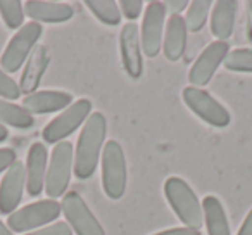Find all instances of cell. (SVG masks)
Instances as JSON below:
<instances>
[{
    "label": "cell",
    "instance_id": "cell-1",
    "mask_svg": "<svg viewBox=\"0 0 252 235\" xmlns=\"http://www.w3.org/2000/svg\"><path fill=\"white\" fill-rule=\"evenodd\" d=\"M105 134H107V121L102 112L90 114L83 125L78 144L74 149V166L73 171L80 180H88L95 175L98 159L104 151Z\"/></svg>",
    "mask_w": 252,
    "mask_h": 235
},
{
    "label": "cell",
    "instance_id": "cell-2",
    "mask_svg": "<svg viewBox=\"0 0 252 235\" xmlns=\"http://www.w3.org/2000/svg\"><path fill=\"white\" fill-rule=\"evenodd\" d=\"M164 196L176 218L187 228L199 230L204 223L202 202L197 199L193 189L180 176H169L164 182Z\"/></svg>",
    "mask_w": 252,
    "mask_h": 235
},
{
    "label": "cell",
    "instance_id": "cell-3",
    "mask_svg": "<svg viewBox=\"0 0 252 235\" xmlns=\"http://www.w3.org/2000/svg\"><path fill=\"white\" fill-rule=\"evenodd\" d=\"M128 183L126 156L118 140H109L102 151V189L111 201L125 196Z\"/></svg>",
    "mask_w": 252,
    "mask_h": 235
},
{
    "label": "cell",
    "instance_id": "cell-4",
    "mask_svg": "<svg viewBox=\"0 0 252 235\" xmlns=\"http://www.w3.org/2000/svg\"><path fill=\"white\" fill-rule=\"evenodd\" d=\"M42 33L43 28L38 23L32 21L23 25V28L18 30L16 35L9 40L4 54L0 57V69H4L7 74H12L21 69L23 64H26L28 57L32 56Z\"/></svg>",
    "mask_w": 252,
    "mask_h": 235
},
{
    "label": "cell",
    "instance_id": "cell-5",
    "mask_svg": "<svg viewBox=\"0 0 252 235\" xmlns=\"http://www.w3.org/2000/svg\"><path fill=\"white\" fill-rule=\"evenodd\" d=\"M74 166V149L73 144L67 140L56 144L50 156L49 168H47L45 176V194L49 199L56 201L57 197L64 196L69 187L71 171Z\"/></svg>",
    "mask_w": 252,
    "mask_h": 235
},
{
    "label": "cell",
    "instance_id": "cell-6",
    "mask_svg": "<svg viewBox=\"0 0 252 235\" xmlns=\"http://www.w3.org/2000/svg\"><path fill=\"white\" fill-rule=\"evenodd\" d=\"M61 213H63V209H61V202H57V201H36V202H32L9 214L7 227L12 230V234L14 232L23 234V232L36 230V228H43L45 225L56 221Z\"/></svg>",
    "mask_w": 252,
    "mask_h": 235
},
{
    "label": "cell",
    "instance_id": "cell-7",
    "mask_svg": "<svg viewBox=\"0 0 252 235\" xmlns=\"http://www.w3.org/2000/svg\"><path fill=\"white\" fill-rule=\"evenodd\" d=\"M182 97L187 107L195 116H199L204 123L214 128H226L231 123L230 111L204 88L187 87L183 88Z\"/></svg>",
    "mask_w": 252,
    "mask_h": 235
},
{
    "label": "cell",
    "instance_id": "cell-8",
    "mask_svg": "<svg viewBox=\"0 0 252 235\" xmlns=\"http://www.w3.org/2000/svg\"><path fill=\"white\" fill-rule=\"evenodd\" d=\"M92 107H94V104H92L90 99H78L76 102H73L69 107L64 109L56 120H52L43 128V140L47 144L64 142V138L69 137L71 134H74L90 118Z\"/></svg>",
    "mask_w": 252,
    "mask_h": 235
},
{
    "label": "cell",
    "instance_id": "cell-9",
    "mask_svg": "<svg viewBox=\"0 0 252 235\" xmlns=\"http://www.w3.org/2000/svg\"><path fill=\"white\" fill-rule=\"evenodd\" d=\"M61 209L66 216L67 225L76 235H105L104 227L97 220L85 199L78 192H66L61 202Z\"/></svg>",
    "mask_w": 252,
    "mask_h": 235
},
{
    "label": "cell",
    "instance_id": "cell-10",
    "mask_svg": "<svg viewBox=\"0 0 252 235\" xmlns=\"http://www.w3.org/2000/svg\"><path fill=\"white\" fill-rule=\"evenodd\" d=\"M166 4L164 2H149L145 9L144 21H142L140 30V42H142V52L147 57L154 59L162 50V38H164V28H166Z\"/></svg>",
    "mask_w": 252,
    "mask_h": 235
},
{
    "label": "cell",
    "instance_id": "cell-11",
    "mask_svg": "<svg viewBox=\"0 0 252 235\" xmlns=\"http://www.w3.org/2000/svg\"><path fill=\"white\" fill-rule=\"evenodd\" d=\"M228 54H230V45L228 42H216L209 43L206 49L202 50V54L199 56V59L193 63V66L189 71V81L190 87L202 88L213 80L214 73L218 71V67L221 64H224Z\"/></svg>",
    "mask_w": 252,
    "mask_h": 235
},
{
    "label": "cell",
    "instance_id": "cell-12",
    "mask_svg": "<svg viewBox=\"0 0 252 235\" xmlns=\"http://www.w3.org/2000/svg\"><path fill=\"white\" fill-rule=\"evenodd\" d=\"M119 52L123 69L131 80H138L144 74V57L140 45V30L135 23H126L119 33Z\"/></svg>",
    "mask_w": 252,
    "mask_h": 235
},
{
    "label": "cell",
    "instance_id": "cell-13",
    "mask_svg": "<svg viewBox=\"0 0 252 235\" xmlns=\"http://www.w3.org/2000/svg\"><path fill=\"white\" fill-rule=\"evenodd\" d=\"M26 189V168L21 161H16L5 171L0 182V214H12L23 199Z\"/></svg>",
    "mask_w": 252,
    "mask_h": 235
},
{
    "label": "cell",
    "instance_id": "cell-14",
    "mask_svg": "<svg viewBox=\"0 0 252 235\" xmlns=\"http://www.w3.org/2000/svg\"><path fill=\"white\" fill-rule=\"evenodd\" d=\"M26 190L30 197H38L45 189V176L49 168V152L42 142L32 144L26 156Z\"/></svg>",
    "mask_w": 252,
    "mask_h": 235
},
{
    "label": "cell",
    "instance_id": "cell-15",
    "mask_svg": "<svg viewBox=\"0 0 252 235\" xmlns=\"http://www.w3.org/2000/svg\"><path fill=\"white\" fill-rule=\"evenodd\" d=\"M25 14L33 23H47V25H59L73 18L74 11L71 5L63 2H49V0H30L25 4Z\"/></svg>",
    "mask_w": 252,
    "mask_h": 235
},
{
    "label": "cell",
    "instance_id": "cell-16",
    "mask_svg": "<svg viewBox=\"0 0 252 235\" xmlns=\"http://www.w3.org/2000/svg\"><path fill=\"white\" fill-rule=\"evenodd\" d=\"M73 104V95L64 90H40L23 101V107L30 114H50L67 109Z\"/></svg>",
    "mask_w": 252,
    "mask_h": 235
},
{
    "label": "cell",
    "instance_id": "cell-17",
    "mask_svg": "<svg viewBox=\"0 0 252 235\" xmlns=\"http://www.w3.org/2000/svg\"><path fill=\"white\" fill-rule=\"evenodd\" d=\"M49 63H50V57L47 49L43 45H36L33 49L32 56L26 61L25 71H23V76L19 80V90H21V94H26V97L35 94L43 74H45Z\"/></svg>",
    "mask_w": 252,
    "mask_h": 235
},
{
    "label": "cell",
    "instance_id": "cell-18",
    "mask_svg": "<svg viewBox=\"0 0 252 235\" xmlns=\"http://www.w3.org/2000/svg\"><path fill=\"white\" fill-rule=\"evenodd\" d=\"M238 2L235 0H218L211 9V33L221 42H226L235 30Z\"/></svg>",
    "mask_w": 252,
    "mask_h": 235
},
{
    "label": "cell",
    "instance_id": "cell-19",
    "mask_svg": "<svg viewBox=\"0 0 252 235\" xmlns=\"http://www.w3.org/2000/svg\"><path fill=\"white\" fill-rule=\"evenodd\" d=\"M187 30L185 18L182 16H169L166 23L164 38H162V54L168 61L175 63L183 56L187 47Z\"/></svg>",
    "mask_w": 252,
    "mask_h": 235
},
{
    "label": "cell",
    "instance_id": "cell-20",
    "mask_svg": "<svg viewBox=\"0 0 252 235\" xmlns=\"http://www.w3.org/2000/svg\"><path fill=\"white\" fill-rule=\"evenodd\" d=\"M204 223L207 235H231L230 221H228L224 206L216 196H206L202 201Z\"/></svg>",
    "mask_w": 252,
    "mask_h": 235
},
{
    "label": "cell",
    "instance_id": "cell-21",
    "mask_svg": "<svg viewBox=\"0 0 252 235\" xmlns=\"http://www.w3.org/2000/svg\"><path fill=\"white\" fill-rule=\"evenodd\" d=\"M0 125H9L19 130H28L35 125L33 116L23 105L0 99Z\"/></svg>",
    "mask_w": 252,
    "mask_h": 235
},
{
    "label": "cell",
    "instance_id": "cell-22",
    "mask_svg": "<svg viewBox=\"0 0 252 235\" xmlns=\"http://www.w3.org/2000/svg\"><path fill=\"white\" fill-rule=\"evenodd\" d=\"M88 11L105 26H118L121 23V11L114 0H87Z\"/></svg>",
    "mask_w": 252,
    "mask_h": 235
},
{
    "label": "cell",
    "instance_id": "cell-23",
    "mask_svg": "<svg viewBox=\"0 0 252 235\" xmlns=\"http://www.w3.org/2000/svg\"><path fill=\"white\" fill-rule=\"evenodd\" d=\"M211 7H213L211 0H193V2H190L185 16L187 30L192 33L200 32L206 26Z\"/></svg>",
    "mask_w": 252,
    "mask_h": 235
},
{
    "label": "cell",
    "instance_id": "cell-24",
    "mask_svg": "<svg viewBox=\"0 0 252 235\" xmlns=\"http://www.w3.org/2000/svg\"><path fill=\"white\" fill-rule=\"evenodd\" d=\"M0 16L9 30H21L25 23V4L21 0H0Z\"/></svg>",
    "mask_w": 252,
    "mask_h": 235
},
{
    "label": "cell",
    "instance_id": "cell-25",
    "mask_svg": "<svg viewBox=\"0 0 252 235\" xmlns=\"http://www.w3.org/2000/svg\"><path fill=\"white\" fill-rule=\"evenodd\" d=\"M224 67L237 73H252V49L231 50L224 61Z\"/></svg>",
    "mask_w": 252,
    "mask_h": 235
},
{
    "label": "cell",
    "instance_id": "cell-26",
    "mask_svg": "<svg viewBox=\"0 0 252 235\" xmlns=\"http://www.w3.org/2000/svg\"><path fill=\"white\" fill-rule=\"evenodd\" d=\"M21 97V90H19V83H16L14 78L7 74L4 69H0V99L4 101H18Z\"/></svg>",
    "mask_w": 252,
    "mask_h": 235
},
{
    "label": "cell",
    "instance_id": "cell-27",
    "mask_svg": "<svg viewBox=\"0 0 252 235\" xmlns=\"http://www.w3.org/2000/svg\"><path fill=\"white\" fill-rule=\"evenodd\" d=\"M118 5H119L121 14L125 16L126 19H130V21L138 19L142 11H144V2H142V0H121Z\"/></svg>",
    "mask_w": 252,
    "mask_h": 235
},
{
    "label": "cell",
    "instance_id": "cell-28",
    "mask_svg": "<svg viewBox=\"0 0 252 235\" xmlns=\"http://www.w3.org/2000/svg\"><path fill=\"white\" fill-rule=\"evenodd\" d=\"M26 235H73V230L67 223L64 221H57V223H52L49 227H43L40 230H33Z\"/></svg>",
    "mask_w": 252,
    "mask_h": 235
},
{
    "label": "cell",
    "instance_id": "cell-29",
    "mask_svg": "<svg viewBox=\"0 0 252 235\" xmlns=\"http://www.w3.org/2000/svg\"><path fill=\"white\" fill-rule=\"evenodd\" d=\"M16 161H18V154H16L14 149H11V147L0 149V173L7 171Z\"/></svg>",
    "mask_w": 252,
    "mask_h": 235
},
{
    "label": "cell",
    "instance_id": "cell-30",
    "mask_svg": "<svg viewBox=\"0 0 252 235\" xmlns=\"http://www.w3.org/2000/svg\"><path fill=\"white\" fill-rule=\"evenodd\" d=\"M185 9H189L187 0H168V4H166V11L171 12V16H180V12Z\"/></svg>",
    "mask_w": 252,
    "mask_h": 235
},
{
    "label": "cell",
    "instance_id": "cell-31",
    "mask_svg": "<svg viewBox=\"0 0 252 235\" xmlns=\"http://www.w3.org/2000/svg\"><path fill=\"white\" fill-rule=\"evenodd\" d=\"M154 235H200L199 230H192V228H187V227H175V228H169V230L164 232H159V234Z\"/></svg>",
    "mask_w": 252,
    "mask_h": 235
},
{
    "label": "cell",
    "instance_id": "cell-32",
    "mask_svg": "<svg viewBox=\"0 0 252 235\" xmlns=\"http://www.w3.org/2000/svg\"><path fill=\"white\" fill-rule=\"evenodd\" d=\"M237 235H252V209L247 213V216H245L244 223H242Z\"/></svg>",
    "mask_w": 252,
    "mask_h": 235
},
{
    "label": "cell",
    "instance_id": "cell-33",
    "mask_svg": "<svg viewBox=\"0 0 252 235\" xmlns=\"http://www.w3.org/2000/svg\"><path fill=\"white\" fill-rule=\"evenodd\" d=\"M0 235H14V234H12V230L7 227V225L2 223V220H0Z\"/></svg>",
    "mask_w": 252,
    "mask_h": 235
},
{
    "label": "cell",
    "instance_id": "cell-34",
    "mask_svg": "<svg viewBox=\"0 0 252 235\" xmlns=\"http://www.w3.org/2000/svg\"><path fill=\"white\" fill-rule=\"evenodd\" d=\"M9 138V132L4 125H0V142H5Z\"/></svg>",
    "mask_w": 252,
    "mask_h": 235
},
{
    "label": "cell",
    "instance_id": "cell-35",
    "mask_svg": "<svg viewBox=\"0 0 252 235\" xmlns=\"http://www.w3.org/2000/svg\"><path fill=\"white\" fill-rule=\"evenodd\" d=\"M249 9H251V11H252V0H251V2H249Z\"/></svg>",
    "mask_w": 252,
    "mask_h": 235
}]
</instances>
